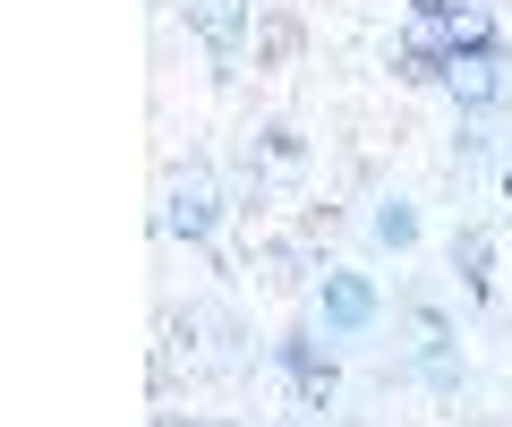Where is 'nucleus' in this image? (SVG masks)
Here are the masks:
<instances>
[{"label": "nucleus", "mask_w": 512, "mask_h": 427, "mask_svg": "<svg viewBox=\"0 0 512 427\" xmlns=\"http://www.w3.org/2000/svg\"><path fill=\"white\" fill-rule=\"evenodd\" d=\"M436 86L453 94L461 120H512V35L487 18L470 43H461V60L436 77Z\"/></svg>", "instance_id": "f257e3e1"}, {"label": "nucleus", "mask_w": 512, "mask_h": 427, "mask_svg": "<svg viewBox=\"0 0 512 427\" xmlns=\"http://www.w3.org/2000/svg\"><path fill=\"white\" fill-rule=\"evenodd\" d=\"M487 26V0H410L402 9V77H444L461 60V43Z\"/></svg>", "instance_id": "f03ea898"}, {"label": "nucleus", "mask_w": 512, "mask_h": 427, "mask_svg": "<svg viewBox=\"0 0 512 427\" xmlns=\"http://www.w3.org/2000/svg\"><path fill=\"white\" fill-rule=\"evenodd\" d=\"M222 214H231V197H222V171L205 163V154H188V163H171V171H163V214H154V231H163V240L214 248Z\"/></svg>", "instance_id": "7ed1b4c3"}, {"label": "nucleus", "mask_w": 512, "mask_h": 427, "mask_svg": "<svg viewBox=\"0 0 512 427\" xmlns=\"http://www.w3.org/2000/svg\"><path fill=\"white\" fill-rule=\"evenodd\" d=\"M410 376L436 402H461V385H470V368H461V325L436 299H410Z\"/></svg>", "instance_id": "20e7f679"}, {"label": "nucleus", "mask_w": 512, "mask_h": 427, "mask_svg": "<svg viewBox=\"0 0 512 427\" xmlns=\"http://www.w3.org/2000/svg\"><path fill=\"white\" fill-rule=\"evenodd\" d=\"M180 18L205 43V60H214V86H231L239 52H248V26H256V0H180Z\"/></svg>", "instance_id": "39448f33"}, {"label": "nucleus", "mask_w": 512, "mask_h": 427, "mask_svg": "<svg viewBox=\"0 0 512 427\" xmlns=\"http://www.w3.org/2000/svg\"><path fill=\"white\" fill-rule=\"evenodd\" d=\"M376 316H384V291L367 274H350V265H325V274H316V325H325L333 342L376 334Z\"/></svg>", "instance_id": "423d86ee"}, {"label": "nucleus", "mask_w": 512, "mask_h": 427, "mask_svg": "<svg viewBox=\"0 0 512 427\" xmlns=\"http://www.w3.org/2000/svg\"><path fill=\"white\" fill-rule=\"evenodd\" d=\"M274 368L291 376V393H299L308 410H325L333 393H342V368H333V351L316 342V325H291V334L274 342Z\"/></svg>", "instance_id": "0eeeda50"}, {"label": "nucleus", "mask_w": 512, "mask_h": 427, "mask_svg": "<svg viewBox=\"0 0 512 427\" xmlns=\"http://www.w3.org/2000/svg\"><path fill=\"white\" fill-rule=\"evenodd\" d=\"M453 274L470 299H495V231L487 223H461L453 231Z\"/></svg>", "instance_id": "6e6552de"}, {"label": "nucleus", "mask_w": 512, "mask_h": 427, "mask_svg": "<svg viewBox=\"0 0 512 427\" xmlns=\"http://www.w3.org/2000/svg\"><path fill=\"white\" fill-rule=\"evenodd\" d=\"M419 231H427V223H419V205H410L402 188L367 205V240H376V248H393V257H410V248H419Z\"/></svg>", "instance_id": "1a4fd4ad"}, {"label": "nucleus", "mask_w": 512, "mask_h": 427, "mask_svg": "<svg viewBox=\"0 0 512 427\" xmlns=\"http://www.w3.org/2000/svg\"><path fill=\"white\" fill-rule=\"evenodd\" d=\"M299 154H308V146H299V129H282V120H274V129H265V163H274V171H299Z\"/></svg>", "instance_id": "9d476101"}]
</instances>
